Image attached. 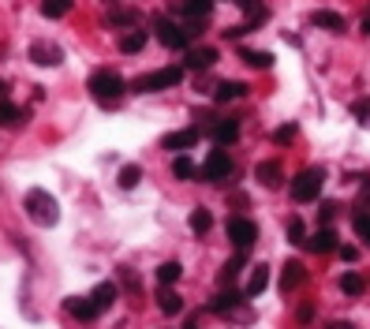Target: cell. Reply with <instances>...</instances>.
<instances>
[{"label": "cell", "mask_w": 370, "mask_h": 329, "mask_svg": "<svg viewBox=\"0 0 370 329\" xmlns=\"http://www.w3.org/2000/svg\"><path fill=\"white\" fill-rule=\"evenodd\" d=\"M363 30H367V34H370V19H363Z\"/></svg>", "instance_id": "42"}, {"label": "cell", "mask_w": 370, "mask_h": 329, "mask_svg": "<svg viewBox=\"0 0 370 329\" xmlns=\"http://www.w3.org/2000/svg\"><path fill=\"white\" fill-rule=\"evenodd\" d=\"M329 329H351L348 322H329Z\"/></svg>", "instance_id": "41"}, {"label": "cell", "mask_w": 370, "mask_h": 329, "mask_svg": "<svg viewBox=\"0 0 370 329\" xmlns=\"http://www.w3.org/2000/svg\"><path fill=\"white\" fill-rule=\"evenodd\" d=\"M266 285H270V266H255L251 270V281H247V299L262 296Z\"/></svg>", "instance_id": "19"}, {"label": "cell", "mask_w": 370, "mask_h": 329, "mask_svg": "<svg viewBox=\"0 0 370 329\" xmlns=\"http://www.w3.org/2000/svg\"><path fill=\"white\" fill-rule=\"evenodd\" d=\"M146 38H150L146 30H127L124 38H120V53H138L146 45Z\"/></svg>", "instance_id": "27"}, {"label": "cell", "mask_w": 370, "mask_h": 329, "mask_svg": "<svg viewBox=\"0 0 370 329\" xmlns=\"http://www.w3.org/2000/svg\"><path fill=\"white\" fill-rule=\"evenodd\" d=\"M307 251H314V254H329V251H340V240H337V232L326 225L318 236H311L307 240Z\"/></svg>", "instance_id": "15"}, {"label": "cell", "mask_w": 370, "mask_h": 329, "mask_svg": "<svg viewBox=\"0 0 370 329\" xmlns=\"http://www.w3.org/2000/svg\"><path fill=\"white\" fill-rule=\"evenodd\" d=\"M180 273H183L180 262H165V266H157V281L169 288V285H176V281H180Z\"/></svg>", "instance_id": "30"}, {"label": "cell", "mask_w": 370, "mask_h": 329, "mask_svg": "<svg viewBox=\"0 0 370 329\" xmlns=\"http://www.w3.org/2000/svg\"><path fill=\"white\" fill-rule=\"evenodd\" d=\"M311 23H314V26H322V30H333V34L344 30V15H337V12H314V15H311Z\"/></svg>", "instance_id": "20"}, {"label": "cell", "mask_w": 370, "mask_h": 329, "mask_svg": "<svg viewBox=\"0 0 370 329\" xmlns=\"http://www.w3.org/2000/svg\"><path fill=\"white\" fill-rule=\"evenodd\" d=\"M109 23L113 26H131V23H138V12L135 8H113V12H109Z\"/></svg>", "instance_id": "32"}, {"label": "cell", "mask_w": 370, "mask_h": 329, "mask_svg": "<svg viewBox=\"0 0 370 329\" xmlns=\"http://www.w3.org/2000/svg\"><path fill=\"white\" fill-rule=\"evenodd\" d=\"M138 180H142V169H138V164H124L120 176H116V184L124 191H131V187H138Z\"/></svg>", "instance_id": "28"}, {"label": "cell", "mask_w": 370, "mask_h": 329, "mask_svg": "<svg viewBox=\"0 0 370 329\" xmlns=\"http://www.w3.org/2000/svg\"><path fill=\"white\" fill-rule=\"evenodd\" d=\"M187 225H191V232H195V236H206V232H210V228H214V209H206V206L191 209Z\"/></svg>", "instance_id": "18"}, {"label": "cell", "mask_w": 370, "mask_h": 329, "mask_svg": "<svg viewBox=\"0 0 370 329\" xmlns=\"http://www.w3.org/2000/svg\"><path fill=\"white\" fill-rule=\"evenodd\" d=\"M30 60L41 64V68H57L64 60V53H60V45H53V41H30Z\"/></svg>", "instance_id": "10"}, {"label": "cell", "mask_w": 370, "mask_h": 329, "mask_svg": "<svg viewBox=\"0 0 370 329\" xmlns=\"http://www.w3.org/2000/svg\"><path fill=\"white\" fill-rule=\"evenodd\" d=\"M228 176H232V158L225 150H210L206 164H202V180L206 184H228Z\"/></svg>", "instance_id": "5"}, {"label": "cell", "mask_w": 370, "mask_h": 329, "mask_svg": "<svg viewBox=\"0 0 370 329\" xmlns=\"http://www.w3.org/2000/svg\"><path fill=\"white\" fill-rule=\"evenodd\" d=\"M86 90H90V97H94V102L116 105L120 97H124V79H120L113 68H98L94 75L86 79Z\"/></svg>", "instance_id": "1"}, {"label": "cell", "mask_w": 370, "mask_h": 329, "mask_svg": "<svg viewBox=\"0 0 370 329\" xmlns=\"http://www.w3.org/2000/svg\"><path fill=\"white\" fill-rule=\"evenodd\" d=\"M247 292H221V296L210 299V310H217V314H225V310H232L236 303H243Z\"/></svg>", "instance_id": "23"}, {"label": "cell", "mask_w": 370, "mask_h": 329, "mask_svg": "<svg viewBox=\"0 0 370 329\" xmlns=\"http://www.w3.org/2000/svg\"><path fill=\"white\" fill-rule=\"evenodd\" d=\"M64 307H68V314H75L79 322H94V318L101 314L94 299H82V296H71V299H64Z\"/></svg>", "instance_id": "12"}, {"label": "cell", "mask_w": 370, "mask_h": 329, "mask_svg": "<svg viewBox=\"0 0 370 329\" xmlns=\"http://www.w3.org/2000/svg\"><path fill=\"white\" fill-rule=\"evenodd\" d=\"M351 225H355V232H359V236H363V240L370 243V209H359V214H355V221H351Z\"/></svg>", "instance_id": "35"}, {"label": "cell", "mask_w": 370, "mask_h": 329, "mask_svg": "<svg viewBox=\"0 0 370 329\" xmlns=\"http://www.w3.org/2000/svg\"><path fill=\"white\" fill-rule=\"evenodd\" d=\"M363 288H367V281L359 277L355 270L340 273V292H344V296H363Z\"/></svg>", "instance_id": "25"}, {"label": "cell", "mask_w": 370, "mask_h": 329, "mask_svg": "<svg viewBox=\"0 0 370 329\" xmlns=\"http://www.w3.org/2000/svg\"><path fill=\"white\" fill-rule=\"evenodd\" d=\"M169 8L183 19H206L214 12V0H169Z\"/></svg>", "instance_id": "8"}, {"label": "cell", "mask_w": 370, "mask_h": 329, "mask_svg": "<svg viewBox=\"0 0 370 329\" xmlns=\"http://www.w3.org/2000/svg\"><path fill=\"white\" fill-rule=\"evenodd\" d=\"M228 243H232L236 251H251L258 243V225L247 221V217H232V221H228Z\"/></svg>", "instance_id": "6"}, {"label": "cell", "mask_w": 370, "mask_h": 329, "mask_svg": "<svg viewBox=\"0 0 370 329\" xmlns=\"http://www.w3.org/2000/svg\"><path fill=\"white\" fill-rule=\"evenodd\" d=\"M232 4H239V0H232Z\"/></svg>", "instance_id": "44"}, {"label": "cell", "mask_w": 370, "mask_h": 329, "mask_svg": "<svg viewBox=\"0 0 370 329\" xmlns=\"http://www.w3.org/2000/svg\"><path fill=\"white\" fill-rule=\"evenodd\" d=\"M303 277H307V273H303V262H284V273H281V292H295L303 285Z\"/></svg>", "instance_id": "16"}, {"label": "cell", "mask_w": 370, "mask_h": 329, "mask_svg": "<svg viewBox=\"0 0 370 329\" xmlns=\"http://www.w3.org/2000/svg\"><path fill=\"white\" fill-rule=\"evenodd\" d=\"M75 8V0H41V15L45 19H64Z\"/></svg>", "instance_id": "24"}, {"label": "cell", "mask_w": 370, "mask_h": 329, "mask_svg": "<svg viewBox=\"0 0 370 329\" xmlns=\"http://www.w3.org/2000/svg\"><path fill=\"white\" fill-rule=\"evenodd\" d=\"M239 97H247V82H217L214 90V102H239Z\"/></svg>", "instance_id": "17"}, {"label": "cell", "mask_w": 370, "mask_h": 329, "mask_svg": "<svg viewBox=\"0 0 370 329\" xmlns=\"http://www.w3.org/2000/svg\"><path fill=\"white\" fill-rule=\"evenodd\" d=\"M210 135H214L217 146H232L239 139V120H236V116H225V120L214 124V131H210Z\"/></svg>", "instance_id": "13"}, {"label": "cell", "mask_w": 370, "mask_h": 329, "mask_svg": "<svg viewBox=\"0 0 370 329\" xmlns=\"http://www.w3.org/2000/svg\"><path fill=\"white\" fill-rule=\"evenodd\" d=\"M288 243L307 247V228H303V221H288Z\"/></svg>", "instance_id": "34"}, {"label": "cell", "mask_w": 370, "mask_h": 329, "mask_svg": "<svg viewBox=\"0 0 370 329\" xmlns=\"http://www.w3.org/2000/svg\"><path fill=\"white\" fill-rule=\"evenodd\" d=\"M172 176H176V180H195V176H198L195 161H191L187 153H176V158H172Z\"/></svg>", "instance_id": "22"}, {"label": "cell", "mask_w": 370, "mask_h": 329, "mask_svg": "<svg viewBox=\"0 0 370 329\" xmlns=\"http://www.w3.org/2000/svg\"><path fill=\"white\" fill-rule=\"evenodd\" d=\"M183 71L187 68H161V71H150V75H138L131 82L135 94H154V90H169V86H180L183 82Z\"/></svg>", "instance_id": "3"}, {"label": "cell", "mask_w": 370, "mask_h": 329, "mask_svg": "<svg viewBox=\"0 0 370 329\" xmlns=\"http://www.w3.org/2000/svg\"><path fill=\"white\" fill-rule=\"evenodd\" d=\"M217 64V49H210V45H202V49H183V68L187 71H206Z\"/></svg>", "instance_id": "9"}, {"label": "cell", "mask_w": 370, "mask_h": 329, "mask_svg": "<svg viewBox=\"0 0 370 329\" xmlns=\"http://www.w3.org/2000/svg\"><path fill=\"white\" fill-rule=\"evenodd\" d=\"M351 113H355L359 120H367V124H370V97H363V102H355V105H351Z\"/></svg>", "instance_id": "38"}, {"label": "cell", "mask_w": 370, "mask_h": 329, "mask_svg": "<svg viewBox=\"0 0 370 329\" xmlns=\"http://www.w3.org/2000/svg\"><path fill=\"white\" fill-rule=\"evenodd\" d=\"M355 254H359L355 247H340V258H344V262H355Z\"/></svg>", "instance_id": "40"}, {"label": "cell", "mask_w": 370, "mask_h": 329, "mask_svg": "<svg viewBox=\"0 0 370 329\" xmlns=\"http://www.w3.org/2000/svg\"><path fill=\"white\" fill-rule=\"evenodd\" d=\"M23 206H26V217H30L34 225H41V228H53V225L60 221V214H57V198H53L49 191H41V187L26 191Z\"/></svg>", "instance_id": "2"}, {"label": "cell", "mask_w": 370, "mask_h": 329, "mask_svg": "<svg viewBox=\"0 0 370 329\" xmlns=\"http://www.w3.org/2000/svg\"><path fill=\"white\" fill-rule=\"evenodd\" d=\"M0 124H8V127H19L23 124V113L8 102V97H0Z\"/></svg>", "instance_id": "29"}, {"label": "cell", "mask_w": 370, "mask_h": 329, "mask_svg": "<svg viewBox=\"0 0 370 329\" xmlns=\"http://www.w3.org/2000/svg\"><path fill=\"white\" fill-rule=\"evenodd\" d=\"M295 318H299V322H311V318H314V307H299V310H295Z\"/></svg>", "instance_id": "39"}, {"label": "cell", "mask_w": 370, "mask_h": 329, "mask_svg": "<svg viewBox=\"0 0 370 329\" xmlns=\"http://www.w3.org/2000/svg\"><path fill=\"white\" fill-rule=\"evenodd\" d=\"M295 131H299V127H295V124H281V127H277V131H273V142L288 146V142L295 139Z\"/></svg>", "instance_id": "36"}, {"label": "cell", "mask_w": 370, "mask_h": 329, "mask_svg": "<svg viewBox=\"0 0 370 329\" xmlns=\"http://www.w3.org/2000/svg\"><path fill=\"white\" fill-rule=\"evenodd\" d=\"M337 214H340V206H337V203H322L318 221H322V225H329V221H337Z\"/></svg>", "instance_id": "37"}, {"label": "cell", "mask_w": 370, "mask_h": 329, "mask_svg": "<svg viewBox=\"0 0 370 329\" xmlns=\"http://www.w3.org/2000/svg\"><path fill=\"white\" fill-rule=\"evenodd\" d=\"M322 184H326V172L322 169H303V172H295L288 191H292L295 203H314V198L322 195Z\"/></svg>", "instance_id": "4"}, {"label": "cell", "mask_w": 370, "mask_h": 329, "mask_svg": "<svg viewBox=\"0 0 370 329\" xmlns=\"http://www.w3.org/2000/svg\"><path fill=\"white\" fill-rule=\"evenodd\" d=\"M247 254H251V251H236V254H232V262H228V266H225V281H232L236 273L247 266Z\"/></svg>", "instance_id": "33"}, {"label": "cell", "mask_w": 370, "mask_h": 329, "mask_svg": "<svg viewBox=\"0 0 370 329\" xmlns=\"http://www.w3.org/2000/svg\"><path fill=\"white\" fill-rule=\"evenodd\" d=\"M239 60L251 64V68H258V71L273 68V53H262V49H239Z\"/></svg>", "instance_id": "21"}, {"label": "cell", "mask_w": 370, "mask_h": 329, "mask_svg": "<svg viewBox=\"0 0 370 329\" xmlns=\"http://www.w3.org/2000/svg\"><path fill=\"white\" fill-rule=\"evenodd\" d=\"M90 299H94V303H98V310L105 314V310L116 303V285H109V281H105V285H98V288H94V296H90Z\"/></svg>", "instance_id": "26"}, {"label": "cell", "mask_w": 370, "mask_h": 329, "mask_svg": "<svg viewBox=\"0 0 370 329\" xmlns=\"http://www.w3.org/2000/svg\"><path fill=\"white\" fill-rule=\"evenodd\" d=\"M157 303H161V310H165V314H180V310H183V299L176 296L172 288H165L161 296H157Z\"/></svg>", "instance_id": "31"}, {"label": "cell", "mask_w": 370, "mask_h": 329, "mask_svg": "<svg viewBox=\"0 0 370 329\" xmlns=\"http://www.w3.org/2000/svg\"><path fill=\"white\" fill-rule=\"evenodd\" d=\"M195 142H198L195 127H183V131H172V135H165V139H161V146H165V150H172V153H187Z\"/></svg>", "instance_id": "11"}, {"label": "cell", "mask_w": 370, "mask_h": 329, "mask_svg": "<svg viewBox=\"0 0 370 329\" xmlns=\"http://www.w3.org/2000/svg\"><path fill=\"white\" fill-rule=\"evenodd\" d=\"M154 34L161 45H169V49H187V30H183V23H172V19H154Z\"/></svg>", "instance_id": "7"}, {"label": "cell", "mask_w": 370, "mask_h": 329, "mask_svg": "<svg viewBox=\"0 0 370 329\" xmlns=\"http://www.w3.org/2000/svg\"><path fill=\"white\" fill-rule=\"evenodd\" d=\"M255 176H258V184H262V187H281V184H284L281 161H258Z\"/></svg>", "instance_id": "14"}, {"label": "cell", "mask_w": 370, "mask_h": 329, "mask_svg": "<svg viewBox=\"0 0 370 329\" xmlns=\"http://www.w3.org/2000/svg\"><path fill=\"white\" fill-rule=\"evenodd\" d=\"M0 97H4V82H0Z\"/></svg>", "instance_id": "43"}]
</instances>
